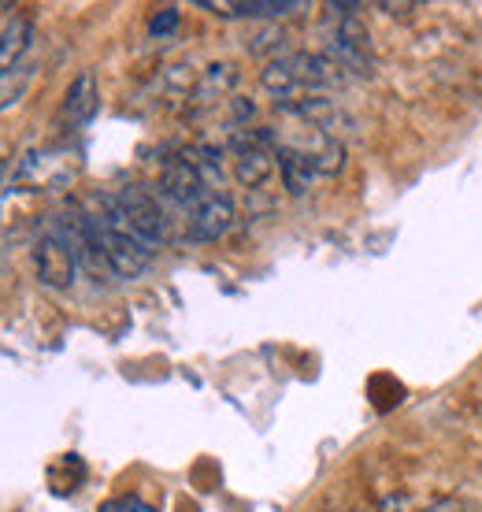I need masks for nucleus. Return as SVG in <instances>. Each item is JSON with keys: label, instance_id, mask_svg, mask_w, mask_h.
<instances>
[{"label": "nucleus", "instance_id": "f257e3e1", "mask_svg": "<svg viewBox=\"0 0 482 512\" xmlns=\"http://www.w3.org/2000/svg\"><path fill=\"white\" fill-rule=\"evenodd\" d=\"M86 212L89 223H93V234H97V245H101V253L115 279H141L145 271L153 268L156 249L130 227L112 193H97Z\"/></svg>", "mask_w": 482, "mask_h": 512}, {"label": "nucleus", "instance_id": "f03ea898", "mask_svg": "<svg viewBox=\"0 0 482 512\" xmlns=\"http://www.w3.org/2000/svg\"><path fill=\"white\" fill-rule=\"evenodd\" d=\"M334 82H342V71L334 67L327 52H286L279 60H267L260 71V86L275 97V104H293L327 93Z\"/></svg>", "mask_w": 482, "mask_h": 512}, {"label": "nucleus", "instance_id": "7ed1b4c3", "mask_svg": "<svg viewBox=\"0 0 482 512\" xmlns=\"http://www.w3.org/2000/svg\"><path fill=\"white\" fill-rule=\"evenodd\" d=\"M112 197H115V205H119V212L127 216L130 227L153 245V249H160V245L171 238V227H175L171 212H175V208L160 197V190H149V186H141V182H127V186H119Z\"/></svg>", "mask_w": 482, "mask_h": 512}, {"label": "nucleus", "instance_id": "20e7f679", "mask_svg": "<svg viewBox=\"0 0 482 512\" xmlns=\"http://www.w3.org/2000/svg\"><path fill=\"white\" fill-rule=\"evenodd\" d=\"M34 271H38V282L45 290H71L75 286L82 264H78V253L67 238L60 216L49 219L45 231L38 234V242H34Z\"/></svg>", "mask_w": 482, "mask_h": 512}, {"label": "nucleus", "instance_id": "39448f33", "mask_svg": "<svg viewBox=\"0 0 482 512\" xmlns=\"http://www.w3.org/2000/svg\"><path fill=\"white\" fill-rule=\"evenodd\" d=\"M275 141L286 145V149H293L297 156H305L308 164H312V171L323 175V179L338 175V171L345 167V141L338 138V134L323 130V127H312V123L293 119V127Z\"/></svg>", "mask_w": 482, "mask_h": 512}, {"label": "nucleus", "instance_id": "423d86ee", "mask_svg": "<svg viewBox=\"0 0 482 512\" xmlns=\"http://www.w3.org/2000/svg\"><path fill=\"white\" fill-rule=\"evenodd\" d=\"M230 153H234L230 171L245 190H260L279 164L275 160V134H267V130H238L230 138Z\"/></svg>", "mask_w": 482, "mask_h": 512}, {"label": "nucleus", "instance_id": "0eeeda50", "mask_svg": "<svg viewBox=\"0 0 482 512\" xmlns=\"http://www.w3.org/2000/svg\"><path fill=\"white\" fill-rule=\"evenodd\" d=\"M160 197H164L167 205L175 208L178 216L186 219L193 212V208L201 205L204 197H208V186H204V179H201V171L193 167V160L186 153H178V156H171L164 167H160Z\"/></svg>", "mask_w": 482, "mask_h": 512}, {"label": "nucleus", "instance_id": "6e6552de", "mask_svg": "<svg viewBox=\"0 0 482 512\" xmlns=\"http://www.w3.org/2000/svg\"><path fill=\"white\" fill-rule=\"evenodd\" d=\"M334 30L327 38V56L334 60L338 71H353V75H371V45L368 34L356 15H334Z\"/></svg>", "mask_w": 482, "mask_h": 512}, {"label": "nucleus", "instance_id": "1a4fd4ad", "mask_svg": "<svg viewBox=\"0 0 482 512\" xmlns=\"http://www.w3.org/2000/svg\"><path fill=\"white\" fill-rule=\"evenodd\" d=\"M238 223V208L227 193H208L201 205L186 216V238L190 242H219Z\"/></svg>", "mask_w": 482, "mask_h": 512}, {"label": "nucleus", "instance_id": "9d476101", "mask_svg": "<svg viewBox=\"0 0 482 512\" xmlns=\"http://www.w3.org/2000/svg\"><path fill=\"white\" fill-rule=\"evenodd\" d=\"M204 12L223 15V19H264L275 23L282 15L301 12L305 4L301 0H201Z\"/></svg>", "mask_w": 482, "mask_h": 512}, {"label": "nucleus", "instance_id": "9b49d317", "mask_svg": "<svg viewBox=\"0 0 482 512\" xmlns=\"http://www.w3.org/2000/svg\"><path fill=\"white\" fill-rule=\"evenodd\" d=\"M97 112H101V86H97V75H93V71H82V75L67 86L64 104H60V119H64L71 130H78V127H86Z\"/></svg>", "mask_w": 482, "mask_h": 512}, {"label": "nucleus", "instance_id": "f8f14e48", "mask_svg": "<svg viewBox=\"0 0 482 512\" xmlns=\"http://www.w3.org/2000/svg\"><path fill=\"white\" fill-rule=\"evenodd\" d=\"M30 41H34V23H30L26 15H12L8 23L0 26V78L23 67V56L30 52Z\"/></svg>", "mask_w": 482, "mask_h": 512}, {"label": "nucleus", "instance_id": "ddd939ff", "mask_svg": "<svg viewBox=\"0 0 482 512\" xmlns=\"http://www.w3.org/2000/svg\"><path fill=\"white\" fill-rule=\"evenodd\" d=\"M238 67L234 64H208L197 75V86H193V97L201 104H212V101H227L234 86H238Z\"/></svg>", "mask_w": 482, "mask_h": 512}, {"label": "nucleus", "instance_id": "4468645a", "mask_svg": "<svg viewBox=\"0 0 482 512\" xmlns=\"http://www.w3.org/2000/svg\"><path fill=\"white\" fill-rule=\"evenodd\" d=\"M275 160H279V171H282V186L290 190V197H305L312 186H316V171H312V164H308L305 156H297L293 149H286V145H279L275 141Z\"/></svg>", "mask_w": 482, "mask_h": 512}, {"label": "nucleus", "instance_id": "2eb2a0df", "mask_svg": "<svg viewBox=\"0 0 482 512\" xmlns=\"http://www.w3.org/2000/svg\"><path fill=\"white\" fill-rule=\"evenodd\" d=\"M186 156L193 160V167L201 171L204 186L212 193H223V182H227V160H223V149L219 145H193V149H186Z\"/></svg>", "mask_w": 482, "mask_h": 512}, {"label": "nucleus", "instance_id": "dca6fc26", "mask_svg": "<svg viewBox=\"0 0 482 512\" xmlns=\"http://www.w3.org/2000/svg\"><path fill=\"white\" fill-rule=\"evenodd\" d=\"M26 86H30V67H19V71L0 78V112H4V108H12V104H19V97L26 93Z\"/></svg>", "mask_w": 482, "mask_h": 512}, {"label": "nucleus", "instance_id": "f3484780", "mask_svg": "<svg viewBox=\"0 0 482 512\" xmlns=\"http://www.w3.org/2000/svg\"><path fill=\"white\" fill-rule=\"evenodd\" d=\"M178 8H160V12L153 15V23H149V34L153 38H167V34H175V26H178Z\"/></svg>", "mask_w": 482, "mask_h": 512}, {"label": "nucleus", "instance_id": "a211bd4d", "mask_svg": "<svg viewBox=\"0 0 482 512\" xmlns=\"http://www.w3.org/2000/svg\"><path fill=\"white\" fill-rule=\"evenodd\" d=\"M101 512H156L149 501H141L134 498V494H123V498H112V501H104Z\"/></svg>", "mask_w": 482, "mask_h": 512}]
</instances>
